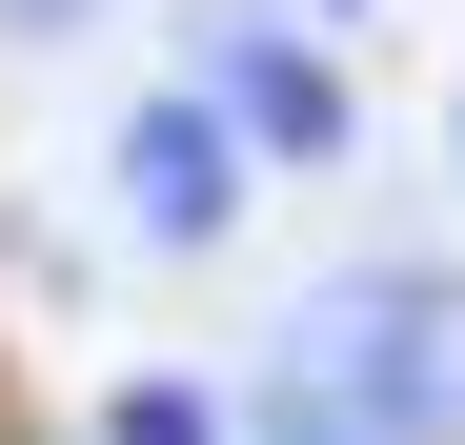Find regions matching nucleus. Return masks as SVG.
Wrapping results in <instances>:
<instances>
[{
    "label": "nucleus",
    "mask_w": 465,
    "mask_h": 445,
    "mask_svg": "<svg viewBox=\"0 0 465 445\" xmlns=\"http://www.w3.org/2000/svg\"><path fill=\"white\" fill-rule=\"evenodd\" d=\"M324 21H364V0H324Z\"/></svg>",
    "instance_id": "nucleus-7"
},
{
    "label": "nucleus",
    "mask_w": 465,
    "mask_h": 445,
    "mask_svg": "<svg viewBox=\"0 0 465 445\" xmlns=\"http://www.w3.org/2000/svg\"><path fill=\"white\" fill-rule=\"evenodd\" d=\"M102 183H122V222H142V263H203L223 222H243V183H263V163L203 122V82H142V102H122V142H102Z\"/></svg>",
    "instance_id": "nucleus-3"
},
{
    "label": "nucleus",
    "mask_w": 465,
    "mask_h": 445,
    "mask_svg": "<svg viewBox=\"0 0 465 445\" xmlns=\"http://www.w3.org/2000/svg\"><path fill=\"white\" fill-rule=\"evenodd\" d=\"M183 82H203V122L243 142V163H283V183H324L344 142H364V102H344V61H324V21H283V0H203Z\"/></svg>",
    "instance_id": "nucleus-2"
},
{
    "label": "nucleus",
    "mask_w": 465,
    "mask_h": 445,
    "mask_svg": "<svg viewBox=\"0 0 465 445\" xmlns=\"http://www.w3.org/2000/svg\"><path fill=\"white\" fill-rule=\"evenodd\" d=\"M102 21V0H0V41H82Z\"/></svg>",
    "instance_id": "nucleus-5"
},
{
    "label": "nucleus",
    "mask_w": 465,
    "mask_h": 445,
    "mask_svg": "<svg viewBox=\"0 0 465 445\" xmlns=\"http://www.w3.org/2000/svg\"><path fill=\"white\" fill-rule=\"evenodd\" d=\"M445 142H465V102H445Z\"/></svg>",
    "instance_id": "nucleus-8"
},
{
    "label": "nucleus",
    "mask_w": 465,
    "mask_h": 445,
    "mask_svg": "<svg viewBox=\"0 0 465 445\" xmlns=\"http://www.w3.org/2000/svg\"><path fill=\"white\" fill-rule=\"evenodd\" d=\"M263 445H324V425H303V405H263Z\"/></svg>",
    "instance_id": "nucleus-6"
},
{
    "label": "nucleus",
    "mask_w": 465,
    "mask_h": 445,
    "mask_svg": "<svg viewBox=\"0 0 465 445\" xmlns=\"http://www.w3.org/2000/svg\"><path fill=\"white\" fill-rule=\"evenodd\" d=\"M263 405L324 445H465V283L445 263H324L263 344Z\"/></svg>",
    "instance_id": "nucleus-1"
},
{
    "label": "nucleus",
    "mask_w": 465,
    "mask_h": 445,
    "mask_svg": "<svg viewBox=\"0 0 465 445\" xmlns=\"http://www.w3.org/2000/svg\"><path fill=\"white\" fill-rule=\"evenodd\" d=\"M82 445H223V385H183V364H122Z\"/></svg>",
    "instance_id": "nucleus-4"
}]
</instances>
